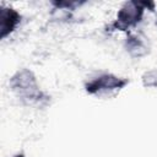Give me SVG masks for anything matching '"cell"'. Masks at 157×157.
Wrapping results in <instances>:
<instances>
[{"instance_id":"277c9868","label":"cell","mask_w":157,"mask_h":157,"mask_svg":"<svg viewBox=\"0 0 157 157\" xmlns=\"http://www.w3.org/2000/svg\"><path fill=\"white\" fill-rule=\"evenodd\" d=\"M21 22V15L10 6L0 7V38L4 39L11 34Z\"/></svg>"},{"instance_id":"7a4b0ae2","label":"cell","mask_w":157,"mask_h":157,"mask_svg":"<svg viewBox=\"0 0 157 157\" xmlns=\"http://www.w3.org/2000/svg\"><path fill=\"white\" fill-rule=\"evenodd\" d=\"M128 83L126 78L115 76L113 74H102L97 77H93L85 85V90L88 94L94 96H105L113 92L120 91Z\"/></svg>"},{"instance_id":"6da1fadb","label":"cell","mask_w":157,"mask_h":157,"mask_svg":"<svg viewBox=\"0 0 157 157\" xmlns=\"http://www.w3.org/2000/svg\"><path fill=\"white\" fill-rule=\"evenodd\" d=\"M11 90L26 104H40L47 101V96L40 91L37 78L32 71L22 69L17 71L10 80Z\"/></svg>"},{"instance_id":"5b68a950","label":"cell","mask_w":157,"mask_h":157,"mask_svg":"<svg viewBox=\"0 0 157 157\" xmlns=\"http://www.w3.org/2000/svg\"><path fill=\"white\" fill-rule=\"evenodd\" d=\"M146 38H144L140 34H134L130 33L126 37L125 40V48L129 52V54L134 58H141L144 55L147 54L148 52V44L145 40Z\"/></svg>"},{"instance_id":"8992f818","label":"cell","mask_w":157,"mask_h":157,"mask_svg":"<svg viewBox=\"0 0 157 157\" xmlns=\"http://www.w3.org/2000/svg\"><path fill=\"white\" fill-rule=\"evenodd\" d=\"M144 85L146 87H157V70L148 71L144 75Z\"/></svg>"},{"instance_id":"3957f363","label":"cell","mask_w":157,"mask_h":157,"mask_svg":"<svg viewBox=\"0 0 157 157\" xmlns=\"http://www.w3.org/2000/svg\"><path fill=\"white\" fill-rule=\"evenodd\" d=\"M145 6L146 2H137V1L125 2L118 11L117 20L113 23V26L120 31H126L136 26L144 16Z\"/></svg>"}]
</instances>
